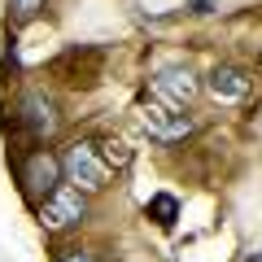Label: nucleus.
<instances>
[{"mask_svg": "<svg viewBox=\"0 0 262 262\" xmlns=\"http://www.w3.org/2000/svg\"><path fill=\"white\" fill-rule=\"evenodd\" d=\"M61 170H66V184L83 188V192H101L105 179H110V166H105L96 140H75L61 153Z\"/></svg>", "mask_w": 262, "mask_h": 262, "instance_id": "obj_1", "label": "nucleus"}, {"mask_svg": "<svg viewBox=\"0 0 262 262\" xmlns=\"http://www.w3.org/2000/svg\"><path fill=\"white\" fill-rule=\"evenodd\" d=\"M88 219V192L75 184H61L53 196L39 201V227L44 232H66V227H79Z\"/></svg>", "mask_w": 262, "mask_h": 262, "instance_id": "obj_2", "label": "nucleus"}, {"mask_svg": "<svg viewBox=\"0 0 262 262\" xmlns=\"http://www.w3.org/2000/svg\"><path fill=\"white\" fill-rule=\"evenodd\" d=\"M18 127L27 131V140L48 144L61 131V110H57V101L48 92H27L18 101Z\"/></svg>", "mask_w": 262, "mask_h": 262, "instance_id": "obj_3", "label": "nucleus"}, {"mask_svg": "<svg viewBox=\"0 0 262 262\" xmlns=\"http://www.w3.org/2000/svg\"><path fill=\"white\" fill-rule=\"evenodd\" d=\"M53 75L70 88H96L105 75V53L92 44H79V48H66L61 57L53 61Z\"/></svg>", "mask_w": 262, "mask_h": 262, "instance_id": "obj_4", "label": "nucleus"}, {"mask_svg": "<svg viewBox=\"0 0 262 262\" xmlns=\"http://www.w3.org/2000/svg\"><path fill=\"white\" fill-rule=\"evenodd\" d=\"M140 127L149 131L153 140H184V136H192V114L184 110V105L175 101H144L140 110Z\"/></svg>", "mask_w": 262, "mask_h": 262, "instance_id": "obj_5", "label": "nucleus"}, {"mask_svg": "<svg viewBox=\"0 0 262 262\" xmlns=\"http://www.w3.org/2000/svg\"><path fill=\"white\" fill-rule=\"evenodd\" d=\"M61 158H53L48 149H35L27 162H22V192L31 196V201H44V196H53L57 188H61Z\"/></svg>", "mask_w": 262, "mask_h": 262, "instance_id": "obj_6", "label": "nucleus"}, {"mask_svg": "<svg viewBox=\"0 0 262 262\" xmlns=\"http://www.w3.org/2000/svg\"><path fill=\"white\" fill-rule=\"evenodd\" d=\"M201 88L206 83H201L188 66H162L158 75H153V92H158L162 101H175V105H188Z\"/></svg>", "mask_w": 262, "mask_h": 262, "instance_id": "obj_7", "label": "nucleus"}, {"mask_svg": "<svg viewBox=\"0 0 262 262\" xmlns=\"http://www.w3.org/2000/svg\"><path fill=\"white\" fill-rule=\"evenodd\" d=\"M249 88H253L249 70H241V66H232V61L214 66V70L206 75V92L214 96V101H245Z\"/></svg>", "mask_w": 262, "mask_h": 262, "instance_id": "obj_8", "label": "nucleus"}, {"mask_svg": "<svg viewBox=\"0 0 262 262\" xmlns=\"http://www.w3.org/2000/svg\"><path fill=\"white\" fill-rule=\"evenodd\" d=\"M144 214H149L158 227H175V219H179V196H170V192H153V196H149V206H144Z\"/></svg>", "mask_w": 262, "mask_h": 262, "instance_id": "obj_9", "label": "nucleus"}, {"mask_svg": "<svg viewBox=\"0 0 262 262\" xmlns=\"http://www.w3.org/2000/svg\"><path fill=\"white\" fill-rule=\"evenodd\" d=\"M101 158H105V166H110V170H127L136 153H131L127 140H114V136H110V140H101Z\"/></svg>", "mask_w": 262, "mask_h": 262, "instance_id": "obj_10", "label": "nucleus"}, {"mask_svg": "<svg viewBox=\"0 0 262 262\" xmlns=\"http://www.w3.org/2000/svg\"><path fill=\"white\" fill-rule=\"evenodd\" d=\"M44 5H48V0H13V22H18V27L35 22L39 13H44Z\"/></svg>", "mask_w": 262, "mask_h": 262, "instance_id": "obj_11", "label": "nucleus"}, {"mask_svg": "<svg viewBox=\"0 0 262 262\" xmlns=\"http://www.w3.org/2000/svg\"><path fill=\"white\" fill-rule=\"evenodd\" d=\"M57 262H96V253L92 249H70V253H61Z\"/></svg>", "mask_w": 262, "mask_h": 262, "instance_id": "obj_12", "label": "nucleus"}, {"mask_svg": "<svg viewBox=\"0 0 262 262\" xmlns=\"http://www.w3.org/2000/svg\"><path fill=\"white\" fill-rule=\"evenodd\" d=\"M214 5H219V0H192V9H196V13H210Z\"/></svg>", "mask_w": 262, "mask_h": 262, "instance_id": "obj_13", "label": "nucleus"}, {"mask_svg": "<svg viewBox=\"0 0 262 262\" xmlns=\"http://www.w3.org/2000/svg\"><path fill=\"white\" fill-rule=\"evenodd\" d=\"M253 262H262V258H253Z\"/></svg>", "mask_w": 262, "mask_h": 262, "instance_id": "obj_14", "label": "nucleus"}]
</instances>
